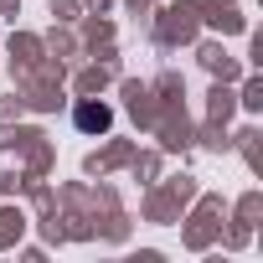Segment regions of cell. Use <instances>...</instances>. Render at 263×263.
<instances>
[{
    "label": "cell",
    "instance_id": "cell-1",
    "mask_svg": "<svg viewBox=\"0 0 263 263\" xmlns=\"http://www.w3.org/2000/svg\"><path fill=\"white\" fill-rule=\"evenodd\" d=\"M78 124L83 129H108V108H78Z\"/></svg>",
    "mask_w": 263,
    "mask_h": 263
}]
</instances>
